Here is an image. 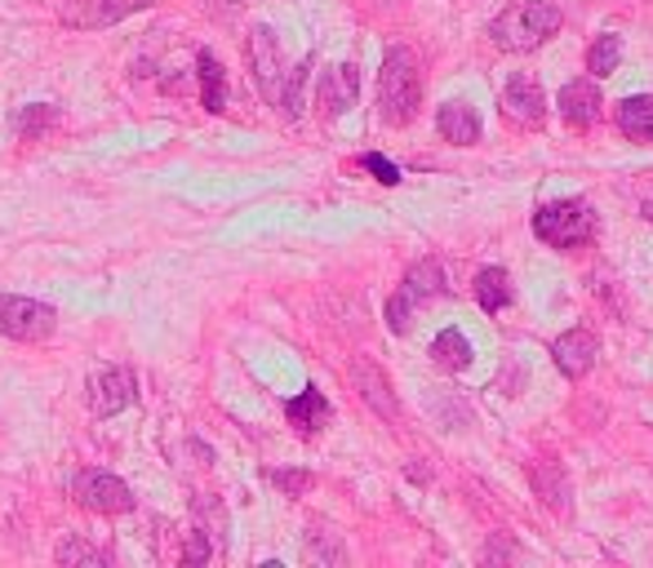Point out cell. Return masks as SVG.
Wrapping results in <instances>:
<instances>
[{
    "label": "cell",
    "instance_id": "obj_6",
    "mask_svg": "<svg viewBox=\"0 0 653 568\" xmlns=\"http://www.w3.org/2000/svg\"><path fill=\"white\" fill-rule=\"evenodd\" d=\"M71 498L85 506V511H98V515H121L134 506V493L125 480H117L112 471H80L71 480Z\"/></svg>",
    "mask_w": 653,
    "mask_h": 568
},
{
    "label": "cell",
    "instance_id": "obj_9",
    "mask_svg": "<svg viewBox=\"0 0 653 568\" xmlns=\"http://www.w3.org/2000/svg\"><path fill=\"white\" fill-rule=\"evenodd\" d=\"M250 63H254V80H258L263 98H267V102H285V85H289V76H285L280 45H276L272 27H254V36H250Z\"/></svg>",
    "mask_w": 653,
    "mask_h": 568
},
{
    "label": "cell",
    "instance_id": "obj_7",
    "mask_svg": "<svg viewBox=\"0 0 653 568\" xmlns=\"http://www.w3.org/2000/svg\"><path fill=\"white\" fill-rule=\"evenodd\" d=\"M134 396H139V378H134L125 365H107V369H98V374L89 378V409H93L98 417H112V413L130 409Z\"/></svg>",
    "mask_w": 653,
    "mask_h": 568
},
{
    "label": "cell",
    "instance_id": "obj_5",
    "mask_svg": "<svg viewBox=\"0 0 653 568\" xmlns=\"http://www.w3.org/2000/svg\"><path fill=\"white\" fill-rule=\"evenodd\" d=\"M58 328V311L49 302L36 298H0V333L14 337V343H45V337Z\"/></svg>",
    "mask_w": 653,
    "mask_h": 568
},
{
    "label": "cell",
    "instance_id": "obj_14",
    "mask_svg": "<svg viewBox=\"0 0 653 568\" xmlns=\"http://www.w3.org/2000/svg\"><path fill=\"white\" fill-rule=\"evenodd\" d=\"M435 125H441L445 143H454V147H472L480 138V116L467 102H445L441 116H435Z\"/></svg>",
    "mask_w": 653,
    "mask_h": 568
},
{
    "label": "cell",
    "instance_id": "obj_27",
    "mask_svg": "<svg viewBox=\"0 0 653 568\" xmlns=\"http://www.w3.org/2000/svg\"><path fill=\"white\" fill-rule=\"evenodd\" d=\"M272 480H276V485H280V489H289V493H302V489H307V485H311V480H307V476H285V471H276V476H272Z\"/></svg>",
    "mask_w": 653,
    "mask_h": 568
},
{
    "label": "cell",
    "instance_id": "obj_12",
    "mask_svg": "<svg viewBox=\"0 0 653 568\" xmlns=\"http://www.w3.org/2000/svg\"><path fill=\"white\" fill-rule=\"evenodd\" d=\"M600 107H605V98H600L596 80H569V85L561 89V116H565L574 130H591V125L600 121Z\"/></svg>",
    "mask_w": 653,
    "mask_h": 568
},
{
    "label": "cell",
    "instance_id": "obj_11",
    "mask_svg": "<svg viewBox=\"0 0 653 568\" xmlns=\"http://www.w3.org/2000/svg\"><path fill=\"white\" fill-rule=\"evenodd\" d=\"M596 356H600V343H596L591 328H569V333H561L556 343H552V360H556V369H561L569 382L587 378L591 365H596Z\"/></svg>",
    "mask_w": 653,
    "mask_h": 568
},
{
    "label": "cell",
    "instance_id": "obj_25",
    "mask_svg": "<svg viewBox=\"0 0 653 568\" xmlns=\"http://www.w3.org/2000/svg\"><path fill=\"white\" fill-rule=\"evenodd\" d=\"M58 559H63V564H93L98 550H89V546H80V542H63V546H58Z\"/></svg>",
    "mask_w": 653,
    "mask_h": 568
},
{
    "label": "cell",
    "instance_id": "obj_1",
    "mask_svg": "<svg viewBox=\"0 0 653 568\" xmlns=\"http://www.w3.org/2000/svg\"><path fill=\"white\" fill-rule=\"evenodd\" d=\"M561 23H565V14L556 0H516L511 10H502L489 23V36L507 54H533L561 32Z\"/></svg>",
    "mask_w": 653,
    "mask_h": 568
},
{
    "label": "cell",
    "instance_id": "obj_4",
    "mask_svg": "<svg viewBox=\"0 0 653 568\" xmlns=\"http://www.w3.org/2000/svg\"><path fill=\"white\" fill-rule=\"evenodd\" d=\"M441 293H445V267L435 263V258L413 263L409 276H405V285H400L396 298L387 302V324H391V333H409V328H413V311H418L422 302H431V298H441Z\"/></svg>",
    "mask_w": 653,
    "mask_h": 568
},
{
    "label": "cell",
    "instance_id": "obj_15",
    "mask_svg": "<svg viewBox=\"0 0 653 568\" xmlns=\"http://www.w3.org/2000/svg\"><path fill=\"white\" fill-rule=\"evenodd\" d=\"M285 417H289L302 435H316L324 422H330V400H324L316 387H307L302 396H294V400L285 404Z\"/></svg>",
    "mask_w": 653,
    "mask_h": 568
},
{
    "label": "cell",
    "instance_id": "obj_19",
    "mask_svg": "<svg viewBox=\"0 0 653 568\" xmlns=\"http://www.w3.org/2000/svg\"><path fill=\"white\" fill-rule=\"evenodd\" d=\"M431 360H435V369H445V374H463L472 365V343H467L458 328H445L431 343Z\"/></svg>",
    "mask_w": 653,
    "mask_h": 568
},
{
    "label": "cell",
    "instance_id": "obj_8",
    "mask_svg": "<svg viewBox=\"0 0 653 568\" xmlns=\"http://www.w3.org/2000/svg\"><path fill=\"white\" fill-rule=\"evenodd\" d=\"M156 0H67L63 5V23L67 27H80V32H93V27H112L139 10H152Z\"/></svg>",
    "mask_w": 653,
    "mask_h": 568
},
{
    "label": "cell",
    "instance_id": "obj_20",
    "mask_svg": "<svg viewBox=\"0 0 653 568\" xmlns=\"http://www.w3.org/2000/svg\"><path fill=\"white\" fill-rule=\"evenodd\" d=\"M533 489H538L542 498H547L552 511H565V506H569V480H565L561 463H552V458L533 467Z\"/></svg>",
    "mask_w": 653,
    "mask_h": 568
},
{
    "label": "cell",
    "instance_id": "obj_13",
    "mask_svg": "<svg viewBox=\"0 0 653 568\" xmlns=\"http://www.w3.org/2000/svg\"><path fill=\"white\" fill-rule=\"evenodd\" d=\"M356 93H361V71H356L352 63L324 71V80H320V107H324V116H343V111H352V107H356Z\"/></svg>",
    "mask_w": 653,
    "mask_h": 568
},
{
    "label": "cell",
    "instance_id": "obj_18",
    "mask_svg": "<svg viewBox=\"0 0 653 568\" xmlns=\"http://www.w3.org/2000/svg\"><path fill=\"white\" fill-rule=\"evenodd\" d=\"M196 71H200V102H204V111H223L228 107V76H223V63H218L209 49L196 58Z\"/></svg>",
    "mask_w": 653,
    "mask_h": 568
},
{
    "label": "cell",
    "instance_id": "obj_3",
    "mask_svg": "<svg viewBox=\"0 0 653 568\" xmlns=\"http://www.w3.org/2000/svg\"><path fill=\"white\" fill-rule=\"evenodd\" d=\"M533 236L561 254L583 249L596 236V209L587 200H552L533 213Z\"/></svg>",
    "mask_w": 653,
    "mask_h": 568
},
{
    "label": "cell",
    "instance_id": "obj_23",
    "mask_svg": "<svg viewBox=\"0 0 653 568\" xmlns=\"http://www.w3.org/2000/svg\"><path fill=\"white\" fill-rule=\"evenodd\" d=\"M54 121H58V107H49V102H32V107H23L19 116H14V130H19L23 138H41Z\"/></svg>",
    "mask_w": 653,
    "mask_h": 568
},
{
    "label": "cell",
    "instance_id": "obj_21",
    "mask_svg": "<svg viewBox=\"0 0 653 568\" xmlns=\"http://www.w3.org/2000/svg\"><path fill=\"white\" fill-rule=\"evenodd\" d=\"M476 298H480L485 311H502V307L511 302V276H507L502 267H485V271L476 276Z\"/></svg>",
    "mask_w": 653,
    "mask_h": 568
},
{
    "label": "cell",
    "instance_id": "obj_17",
    "mask_svg": "<svg viewBox=\"0 0 653 568\" xmlns=\"http://www.w3.org/2000/svg\"><path fill=\"white\" fill-rule=\"evenodd\" d=\"M618 130L631 143H649L653 138V98L649 93H635V98L618 102Z\"/></svg>",
    "mask_w": 653,
    "mask_h": 568
},
{
    "label": "cell",
    "instance_id": "obj_2",
    "mask_svg": "<svg viewBox=\"0 0 653 568\" xmlns=\"http://www.w3.org/2000/svg\"><path fill=\"white\" fill-rule=\"evenodd\" d=\"M418 102H422V67L418 54L405 45H391L378 71V111L387 125H409L418 116Z\"/></svg>",
    "mask_w": 653,
    "mask_h": 568
},
{
    "label": "cell",
    "instance_id": "obj_16",
    "mask_svg": "<svg viewBox=\"0 0 653 568\" xmlns=\"http://www.w3.org/2000/svg\"><path fill=\"white\" fill-rule=\"evenodd\" d=\"M352 378H356V387H361V396L387 417V422H396L400 417V409H396V400H391V387H387V378H383V369L378 365H369V360H361L356 369H352Z\"/></svg>",
    "mask_w": 653,
    "mask_h": 568
},
{
    "label": "cell",
    "instance_id": "obj_10",
    "mask_svg": "<svg viewBox=\"0 0 653 568\" xmlns=\"http://www.w3.org/2000/svg\"><path fill=\"white\" fill-rule=\"evenodd\" d=\"M498 107H502V116L516 121L520 130H538L542 116H547V93H542V85L533 76H511Z\"/></svg>",
    "mask_w": 653,
    "mask_h": 568
},
{
    "label": "cell",
    "instance_id": "obj_22",
    "mask_svg": "<svg viewBox=\"0 0 653 568\" xmlns=\"http://www.w3.org/2000/svg\"><path fill=\"white\" fill-rule=\"evenodd\" d=\"M618 63H622V41L618 36H596V45L587 49V71L600 80V76H613Z\"/></svg>",
    "mask_w": 653,
    "mask_h": 568
},
{
    "label": "cell",
    "instance_id": "obj_24",
    "mask_svg": "<svg viewBox=\"0 0 653 568\" xmlns=\"http://www.w3.org/2000/svg\"><path fill=\"white\" fill-rule=\"evenodd\" d=\"M361 165H365V169H369V174H374V178H378L383 187H396V182H400V169H396V165H391L387 156H378V152L361 156Z\"/></svg>",
    "mask_w": 653,
    "mask_h": 568
},
{
    "label": "cell",
    "instance_id": "obj_26",
    "mask_svg": "<svg viewBox=\"0 0 653 568\" xmlns=\"http://www.w3.org/2000/svg\"><path fill=\"white\" fill-rule=\"evenodd\" d=\"M200 559H209V542H204V533H200V528H191V542H187V564H200Z\"/></svg>",
    "mask_w": 653,
    "mask_h": 568
},
{
    "label": "cell",
    "instance_id": "obj_28",
    "mask_svg": "<svg viewBox=\"0 0 653 568\" xmlns=\"http://www.w3.org/2000/svg\"><path fill=\"white\" fill-rule=\"evenodd\" d=\"M640 213H644V218L653 222V200H644V204H640Z\"/></svg>",
    "mask_w": 653,
    "mask_h": 568
}]
</instances>
